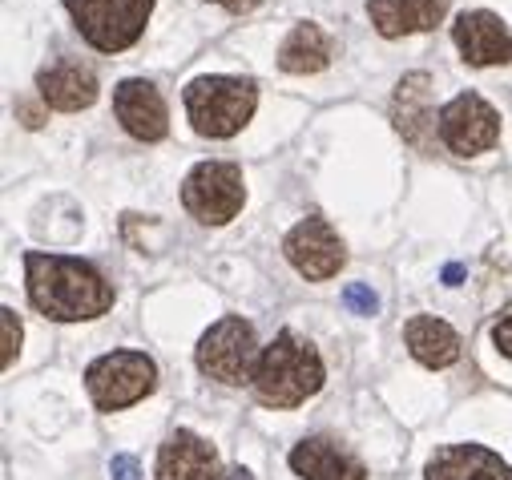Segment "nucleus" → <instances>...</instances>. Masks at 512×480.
Returning <instances> with one entry per match:
<instances>
[{
	"mask_svg": "<svg viewBox=\"0 0 512 480\" xmlns=\"http://www.w3.org/2000/svg\"><path fill=\"white\" fill-rule=\"evenodd\" d=\"M25 279H29L33 307L57 323L97 319L113 307V287L105 283V275L81 259H69V255L29 251L25 255Z\"/></svg>",
	"mask_w": 512,
	"mask_h": 480,
	"instance_id": "obj_1",
	"label": "nucleus"
},
{
	"mask_svg": "<svg viewBox=\"0 0 512 480\" xmlns=\"http://www.w3.org/2000/svg\"><path fill=\"white\" fill-rule=\"evenodd\" d=\"M323 359L295 331H279L271 347H263L259 372H254V396L271 408H299L307 396L323 388Z\"/></svg>",
	"mask_w": 512,
	"mask_h": 480,
	"instance_id": "obj_2",
	"label": "nucleus"
},
{
	"mask_svg": "<svg viewBox=\"0 0 512 480\" xmlns=\"http://www.w3.org/2000/svg\"><path fill=\"white\" fill-rule=\"evenodd\" d=\"M254 105L259 85L250 77H194L186 85V113L202 138H234L250 122Z\"/></svg>",
	"mask_w": 512,
	"mask_h": 480,
	"instance_id": "obj_3",
	"label": "nucleus"
},
{
	"mask_svg": "<svg viewBox=\"0 0 512 480\" xmlns=\"http://www.w3.org/2000/svg\"><path fill=\"white\" fill-rule=\"evenodd\" d=\"M194 359L202 376L238 388V384H254L263 351H259V339H254V327L242 315H226L198 339Z\"/></svg>",
	"mask_w": 512,
	"mask_h": 480,
	"instance_id": "obj_4",
	"label": "nucleus"
},
{
	"mask_svg": "<svg viewBox=\"0 0 512 480\" xmlns=\"http://www.w3.org/2000/svg\"><path fill=\"white\" fill-rule=\"evenodd\" d=\"M65 9L97 53H121L146 33L154 0H65Z\"/></svg>",
	"mask_w": 512,
	"mask_h": 480,
	"instance_id": "obj_5",
	"label": "nucleus"
},
{
	"mask_svg": "<svg viewBox=\"0 0 512 480\" xmlns=\"http://www.w3.org/2000/svg\"><path fill=\"white\" fill-rule=\"evenodd\" d=\"M158 384V368L146 351H105L85 368V388L101 412L130 408L150 396Z\"/></svg>",
	"mask_w": 512,
	"mask_h": 480,
	"instance_id": "obj_6",
	"label": "nucleus"
},
{
	"mask_svg": "<svg viewBox=\"0 0 512 480\" xmlns=\"http://www.w3.org/2000/svg\"><path fill=\"white\" fill-rule=\"evenodd\" d=\"M242 202H246V186H242V166L234 162H198L182 182V206L206 226L230 222L242 210Z\"/></svg>",
	"mask_w": 512,
	"mask_h": 480,
	"instance_id": "obj_7",
	"label": "nucleus"
},
{
	"mask_svg": "<svg viewBox=\"0 0 512 480\" xmlns=\"http://www.w3.org/2000/svg\"><path fill=\"white\" fill-rule=\"evenodd\" d=\"M440 142L456 158H476L500 142V113L480 93H456L440 109Z\"/></svg>",
	"mask_w": 512,
	"mask_h": 480,
	"instance_id": "obj_8",
	"label": "nucleus"
},
{
	"mask_svg": "<svg viewBox=\"0 0 512 480\" xmlns=\"http://www.w3.org/2000/svg\"><path fill=\"white\" fill-rule=\"evenodd\" d=\"M283 255H287V263H291L303 279H311V283H323V279L339 275V267L347 263V251H343V243H339V234H335L331 222L319 218V214L303 218V222L283 238Z\"/></svg>",
	"mask_w": 512,
	"mask_h": 480,
	"instance_id": "obj_9",
	"label": "nucleus"
},
{
	"mask_svg": "<svg viewBox=\"0 0 512 480\" xmlns=\"http://www.w3.org/2000/svg\"><path fill=\"white\" fill-rule=\"evenodd\" d=\"M113 113L125 126V134L138 138V142H162L166 130H170L166 101H162L158 85L146 81V77H130V81H121L113 89Z\"/></svg>",
	"mask_w": 512,
	"mask_h": 480,
	"instance_id": "obj_10",
	"label": "nucleus"
},
{
	"mask_svg": "<svg viewBox=\"0 0 512 480\" xmlns=\"http://www.w3.org/2000/svg\"><path fill=\"white\" fill-rule=\"evenodd\" d=\"M392 122H396V130L404 134L408 146H416V150H424V154L436 146L440 113H436V105H432V77H428V73H408V77L396 85Z\"/></svg>",
	"mask_w": 512,
	"mask_h": 480,
	"instance_id": "obj_11",
	"label": "nucleus"
},
{
	"mask_svg": "<svg viewBox=\"0 0 512 480\" xmlns=\"http://www.w3.org/2000/svg\"><path fill=\"white\" fill-rule=\"evenodd\" d=\"M452 41H456L460 57L468 65H476V69H484V65H508L512 61V33L488 9L460 13L456 25H452Z\"/></svg>",
	"mask_w": 512,
	"mask_h": 480,
	"instance_id": "obj_12",
	"label": "nucleus"
},
{
	"mask_svg": "<svg viewBox=\"0 0 512 480\" xmlns=\"http://www.w3.org/2000/svg\"><path fill=\"white\" fill-rule=\"evenodd\" d=\"M37 93L45 105H53L61 113H77V109H89L97 101V73L81 61L61 57L37 73Z\"/></svg>",
	"mask_w": 512,
	"mask_h": 480,
	"instance_id": "obj_13",
	"label": "nucleus"
},
{
	"mask_svg": "<svg viewBox=\"0 0 512 480\" xmlns=\"http://www.w3.org/2000/svg\"><path fill=\"white\" fill-rule=\"evenodd\" d=\"M424 480H512V468L484 444H444L428 460Z\"/></svg>",
	"mask_w": 512,
	"mask_h": 480,
	"instance_id": "obj_14",
	"label": "nucleus"
},
{
	"mask_svg": "<svg viewBox=\"0 0 512 480\" xmlns=\"http://www.w3.org/2000/svg\"><path fill=\"white\" fill-rule=\"evenodd\" d=\"M452 0H367V17L379 37H408V33H428L448 17Z\"/></svg>",
	"mask_w": 512,
	"mask_h": 480,
	"instance_id": "obj_15",
	"label": "nucleus"
},
{
	"mask_svg": "<svg viewBox=\"0 0 512 480\" xmlns=\"http://www.w3.org/2000/svg\"><path fill=\"white\" fill-rule=\"evenodd\" d=\"M222 476L226 472L218 468V452L186 428H178L158 452V480H222Z\"/></svg>",
	"mask_w": 512,
	"mask_h": 480,
	"instance_id": "obj_16",
	"label": "nucleus"
},
{
	"mask_svg": "<svg viewBox=\"0 0 512 480\" xmlns=\"http://www.w3.org/2000/svg\"><path fill=\"white\" fill-rule=\"evenodd\" d=\"M291 468L307 480H367V468L327 436H307L291 448Z\"/></svg>",
	"mask_w": 512,
	"mask_h": 480,
	"instance_id": "obj_17",
	"label": "nucleus"
},
{
	"mask_svg": "<svg viewBox=\"0 0 512 480\" xmlns=\"http://www.w3.org/2000/svg\"><path fill=\"white\" fill-rule=\"evenodd\" d=\"M404 339H408V351L420 359L424 368H452L460 359V335L444 319H436V315L408 319Z\"/></svg>",
	"mask_w": 512,
	"mask_h": 480,
	"instance_id": "obj_18",
	"label": "nucleus"
},
{
	"mask_svg": "<svg viewBox=\"0 0 512 480\" xmlns=\"http://www.w3.org/2000/svg\"><path fill=\"white\" fill-rule=\"evenodd\" d=\"M331 37L319 29V25H311V21H303V25H295L291 29V37L279 45V69L283 73H295V77H307V73H319V69H327L331 65Z\"/></svg>",
	"mask_w": 512,
	"mask_h": 480,
	"instance_id": "obj_19",
	"label": "nucleus"
},
{
	"mask_svg": "<svg viewBox=\"0 0 512 480\" xmlns=\"http://www.w3.org/2000/svg\"><path fill=\"white\" fill-rule=\"evenodd\" d=\"M343 307L351 315H375L379 311V299H375V291L367 283H347L343 287Z\"/></svg>",
	"mask_w": 512,
	"mask_h": 480,
	"instance_id": "obj_20",
	"label": "nucleus"
},
{
	"mask_svg": "<svg viewBox=\"0 0 512 480\" xmlns=\"http://www.w3.org/2000/svg\"><path fill=\"white\" fill-rule=\"evenodd\" d=\"M0 327H5V368H13V359H17V351H21V319H17V311L13 307H0Z\"/></svg>",
	"mask_w": 512,
	"mask_h": 480,
	"instance_id": "obj_21",
	"label": "nucleus"
},
{
	"mask_svg": "<svg viewBox=\"0 0 512 480\" xmlns=\"http://www.w3.org/2000/svg\"><path fill=\"white\" fill-rule=\"evenodd\" d=\"M109 476L113 480H142V464H138V456H113L109 460Z\"/></svg>",
	"mask_w": 512,
	"mask_h": 480,
	"instance_id": "obj_22",
	"label": "nucleus"
},
{
	"mask_svg": "<svg viewBox=\"0 0 512 480\" xmlns=\"http://www.w3.org/2000/svg\"><path fill=\"white\" fill-rule=\"evenodd\" d=\"M492 343H496V351H500V355H508V359H512V311H504V315L492 323Z\"/></svg>",
	"mask_w": 512,
	"mask_h": 480,
	"instance_id": "obj_23",
	"label": "nucleus"
},
{
	"mask_svg": "<svg viewBox=\"0 0 512 480\" xmlns=\"http://www.w3.org/2000/svg\"><path fill=\"white\" fill-rule=\"evenodd\" d=\"M17 113L25 117V126H29V130H37V126L45 122V113H41V109H37L33 101H17Z\"/></svg>",
	"mask_w": 512,
	"mask_h": 480,
	"instance_id": "obj_24",
	"label": "nucleus"
},
{
	"mask_svg": "<svg viewBox=\"0 0 512 480\" xmlns=\"http://www.w3.org/2000/svg\"><path fill=\"white\" fill-rule=\"evenodd\" d=\"M214 5H222V9H230V13H250L259 0H214Z\"/></svg>",
	"mask_w": 512,
	"mask_h": 480,
	"instance_id": "obj_25",
	"label": "nucleus"
},
{
	"mask_svg": "<svg viewBox=\"0 0 512 480\" xmlns=\"http://www.w3.org/2000/svg\"><path fill=\"white\" fill-rule=\"evenodd\" d=\"M460 279H464V267H460V263H452V267H444V283H448V287H456Z\"/></svg>",
	"mask_w": 512,
	"mask_h": 480,
	"instance_id": "obj_26",
	"label": "nucleus"
},
{
	"mask_svg": "<svg viewBox=\"0 0 512 480\" xmlns=\"http://www.w3.org/2000/svg\"><path fill=\"white\" fill-rule=\"evenodd\" d=\"M222 480H254V476H250V472H246V468H242V464H238V468H230V472H226V476H222Z\"/></svg>",
	"mask_w": 512,
	"mask_h": 480,
	"instance_id": "obj_27",
	"label": "nucleus"
}]
</instances>
